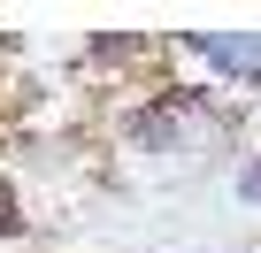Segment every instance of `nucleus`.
Masks as SVG:
<instances>
[{
	"instance_id": "nucleus-1",
	"label": "nucleus",
	"mask_w": 261,
	"mask_h": 253,
	"mask_svg": "<svg viewBox=\"0 0 261 253\" xmlns=\"http://www.w3.org/2000/svg\"><path fill=\"white\" fill-rule=\"evenodd\" d=\"M177 62H200L215 92H261V31H169Z\"/></svg>"
},
{
	"instance_id": "nucleus-2",
	"label": "nucleus",
	"mask_w": 261,
	"mask_h": 253,
	"mask_svg": "<svg viewBox=\"0 0 261 253\" xmlns=\"http://www.w3.org/2000/svg\"><path fill=\"white\" fill-rule=\"evenodd\" d=\"M169 62V39H146V31H92L77 69H154Z\"/></svg>"
},
{
	"instance_id": "nucleus-3",
	"label": "nucleus",
	"mask_w": 261,
	"mask_h": 253,
	"mask_svg": "<svg viewBox=\"0 0 261 253\" xmlns=\"http://www.w3.org/2000/svg\"><path fill=\"white\" fill-rule=\"evenodd\" d=\"M31 230H39V222L23 215V192L0 177V245H16V238H31Z\"/></svg>"
},
{
	"instance_id": "nucleus-4",
	"label": "nucleus",
	"mask_w": 261,
	"mask_h": 253,
	"mask_svg": "<svg viewBox=\"0 0 261 253\" xmlns=\"http://www.w3.org/2000/svg\"><path fill=\"white\" fill-rule=\"evenodd\" d=\"M230 192L261 215V154H238V161H230Z\"/></svg>"
}]
</instances>
